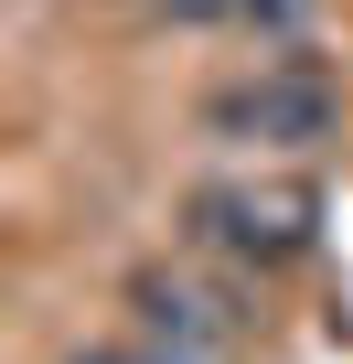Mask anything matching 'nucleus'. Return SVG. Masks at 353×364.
<instances>
[{
	"mask_svg": "<svg viewBox=\"0 0 353 364\" xmlns=\"http://www.w3.org/2000/svg\"><path fill=\"white\" fill-rule=\"evenodd\" d=\"M171 22H193V33H214V22H246V0H161Z\"/></svg>",
	"mask_w": 353,
	"mask_h": 364,
	"instance_id": "nucleus-6",
	"label": "nucleus"
},
{
	"mask_svg": "<svg viewBox=\"0 0 353 364\" xmlns=\"http://www.w3.org/2000/svg\"><path fill=\"white\" fill-rule=\"evenodd\" d=\"M300 22H310V0H246L236 33H300Z\"/></svg>",
	"mask_w": 353,
	"mask_h": 364,
	"instance_id": "nucleus-5",
	"label": "nucleus"
},
{
	"mask_svg": "<svg viewBox=\"0 0 353 364\" xmlns=\"http://www.w3.org/2000/svg\"><path fill=\"white\" fill-rule=\"evenodd\" d=\"M86 364H204V353H183V343H150V332H129V343H86Z\"/></svg>",
	"mask_w": 353,
	"mask_h": 364,
	"instance_id": "nucleus-4",
	"label": "nucleus"
},
{
	"mask_svg": "<svg viewBox=\"0 0 353 364\" xmlns=\"http://www.w3.org/2000/svg\"><path fill=\"white\" fill-rule=\"evenodd\" d=\"M75 364H86V353H75Z\"/></svg>",
	"mask_w": 353,
	"mask_h": 364,
	"instance_id": "nucleus-7",
	"label": "nucleus"
},
{
	"mask_svg": "<svg viewBox=\"0 0 353 364\" xmlns=\"http://www.w3.org/2000/svg\"><path fill=\"white\" fill-rule=\"evenodd\" d=\"M129 332H150V343H183V353H204V364H225L236 353V332H246V289L236 279H214V268H129Z\"/></svg>",
	"mask_w": 353,
	"mask_h": 364,
	"instance_id": "nucleus-2",
	"label": "nucleus"
},
{
	"mask_svg": "<svg viewBox=\"0 0 353 364\" xmlns=\"http://www.w3.org/2000/svg\"><path fill=\"white\" fill-rule=\"evenodd\" d=\"M204 139L310 150V139H332V97H321V75H300V65H257V75H236V86L204 97Z\"/></svg>",
	"mask_w": 353,
	"mask_h": 364,
	"instance_id": "nucleus-3",
	"label": "nucleus"
},
{
	"mask_svg": "<svg viewBox=\"0 0 353 364\" xmlns=\"http://www.w3.org/2000/svg\"><path fill=\"white\" fill-rule=\"evenodd\" d=\"M183 225L225 268H289L321 236V182L310 171H214L183 193Z\"/></svg>",
	"mask_w": 353,
	"mask_h": 364,
	"instance_id": "nucleus-1",
	"label": "nucleus"
}]
</instances>
